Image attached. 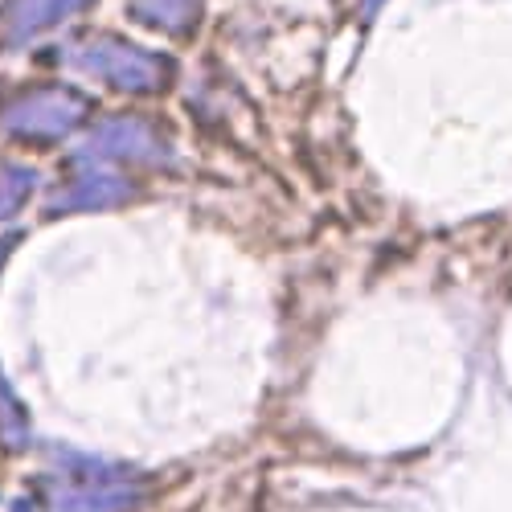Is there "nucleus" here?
Segmentation results:
<instances>
[{"label":"nucleus","instance_id":"nucleus-1","mask_svg":"<svg viewBox=\"0 0 512 512\" xmlns=\"http://www.w3.org/2000/svg\"><path fill=\"white\" fill-rule=\"evenodd\" d=\"M144 496L148 480L140 472L78 451H58L50 472L41 476L46 512H136Z\"/></svg>","mask_w":512,"mask_h":512},{"label":"nucleus","instance_id":"nucleus-2","mask_svg":"<svg viewBox=\"0 0 512 512\" xmlns=\"http://www.w3.org/2000/svg\"><path fill=\"white\" fill-rule=\"evenodd\" d=\"M70 62L91 74L95 82L111 91H127V95H160L173 87V62L164 54H152V50H140L136 41H123V37H111V33H95L87 41H78L70 50Z\"/></svg>","mask_w":512,"mask_h":512},{"label":"nucleus","instance_id":"nucleus-3","mask_svg":"<svg viewBox=\"0 0 512 512\" xmlns=\"http://www.w3.org/2000/svg\"><path fill=\"white\" fill-rule=\"evenodd\" d=\"M91 103L74 91H29L0 111V127L25 144H54L87 119Z\"/></svg>","mask_w":512,"mask_h":512},{"label":"nucleus","instance_id":"nucleus-4","mask_svg":"<svg viewBox=\"0 0 512 512\" xmlns=\"http://www.w3.org/2000/svg\"><path fill=\"white\" fill-rule=\"evenodd\" d=\"M82 156L103 160L111 168H119V164H156V160H168V140L144 119H115L87 148H82Z\"/></svg>","mask_w":512,"mask_h":512},{"label":"nucleus","instance_id":"nucleus-5","mask_svg":"<svg viewBox=\"0 0 512 512\" xmlns=\"http://www.w3.org/2000/svg\"><path fill=\"white\" fill-rule=\"evenodd\" d=\"M132 185L119 168L103 164V160H91L78 152V164H74V181L58 189V197L50 201V213H74V209H107V205H119Z\"/></svg>","mask_w":512,"mask_h":512},{"label":"nucleus","instance_id":"nucleus-6","mask_svg":"<svg viewBox=\"0 0 512 512\" xmlns=\"http://www.w3.org/2000/svg\"><path fill=\"white\" fill-rule=\"evenodd\" d=\"M87 5L91 0H5V9H0V50L25 46L29 37L62 25Z\"/></svg>","mask_w":512,"mask_h":512},{"label":"nucleus","instance_id":"nucleus-7","mask_svg":"<svg viewBox=\"0 0 512 512\" xmlns=\"http://www.w3.org/2000/svg\"><path fill=\"white\" fill-rule=\"evenodd\" d=\"M205 0H136L132 13L144 25H156L164 33H193Z\"/></svg>","mask_w":512,"mask_h":512},{"label":"nucleus","instance_id":"nucleus-8","mask_svg":"<svg viewBox=\"0 0 512 512\" xmlns=\"http://www.w3.org/2000/svg\"><path fill=\"white\" fill-rule=\"evenodd\" d=\"M33 185H37V173H33V168L13 164V160H0V222L13 218V213L29 201Z\"/></svg>","mask_w":512,"mask_h":512},{"label":"nucleus","instance_id":"nucleus-9","mask_svg":"<svg viewBox=\"0 0 512 512\" xmlns=\"http://www.w3.org/2000/svg\"><path fill=\"white\" fill-rule=\"evenodd\" d=\"M29 443V414L25 406L17 402L13 386L5 377H0V447H9V451H21Z\"/></svg>","mask_w":512,"mask_h":512},{"label":"nucleus","instance_id":"nucleus-10","mask_svg":"<svg viewBox=\"0 0 512 512\" xmlns=\"http://www.w3.org/2000/svg\"><path fill=\"white\" fill-rule=\"evenodd\" d=\"M13 242H17V238H0V267H5V254L13 250Z\"/></svg>","mask_w":512,"mask_h":512}]
</instances>
